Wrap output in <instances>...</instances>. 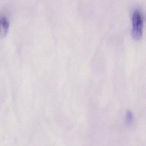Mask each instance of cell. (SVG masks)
<instances>
[{
	"mask_svg": "<svg viewBox=\"0 0 146 146\" xmlns=\"http://www.w3.org/2000/svg\"><path fill=\"white\" fill-rule=\"evenodd\" d=\"M9 28V22L5 17L0 19V38H3L7 36Z\"/></svg>",
	"mask_w": 146,
	"mask_h": 146,
	"instance_id": "cell-2",
	"label": "cell"
},
{
	"mask_svg": "<svg viewBox=\"0 0 146 146\" xmlns=\"http://www.w3.org/2000/svg\"><path fill=\"white\" fill-rule=\"evenodd\" d=\"M133 121V115L131 112H128L127 114V121L128 123H130Z\"/></svg>",
	"mask_w": 146,
	"mask_h": 146,
	"instance_id": "cell-3",
	"label": "cell"
},
{
	"mask_svg": "<svg viewBox=\"0 0 146 146\" xmlns=\"http://www.w3.org/2000/svg\"><path fill=\"white\" fill-rule=\"evenodd\" d=\"M132 25V37L135 40H139L142 36L143 19L142 14L139 10H135L133 13Z\"/></svg>",
	"mask_w": 146,
	"mask_h": 146,
	"instance_id": "cell-1",
	"label": "cell"
}]
</instances>
